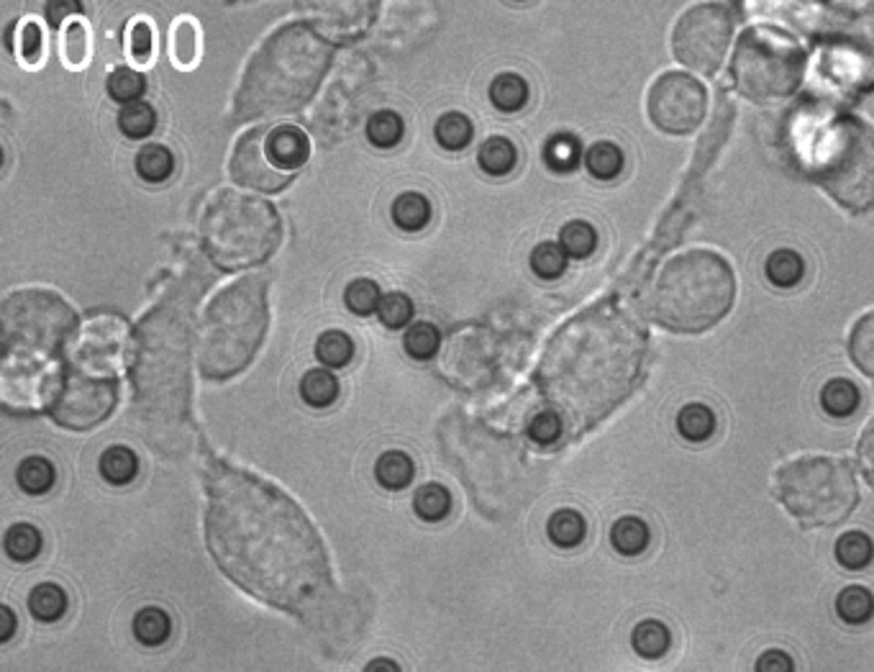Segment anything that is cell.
I'll return each mask as SVG.
<instances>
[{
  "mask_svg": "<svg viewBox=\"0 0 874 672\" xmlns=\"http://www.w3.org/2000/svg\"><path fill=\"white\" fill-rule=\"evenodd\" d=\"M16 29H19V36H16L19 39V47H16L19 65L28 67V70H36V67L44 65V29L34 16L19 21Z\"/></svg>",
  "mask_w": 874,
  "mask_h": 672,
  "instance_id": "f35d334b",
  "label": "cell"
},
{
  "mask_svg": "<svg viewBox=\"0 0 874 672\" xmlns=\"http://www.w3.org/2000/svg\"><path fill=\"white\" fill-rule=\"evenodd\" d=\"M108 95L113 101L118 103H137L141 95H145L147 90V80L141 78L139 72L134 70H126V67H120V70H113L111 78H108Z\"/></svg>",
  "mask_w": 874,
  "mask_h": 672,
  "instance_id": "f907efd6",
  "label": "cell"
},
{
  "mask_svg": "<svg viewBox=\"0 0 874 672\" xmlns=\"http://www.w3.org/2000/svg\"><path fill=\"white\" fill-rule=\"evenodd\" d=\"M378 314H380V321L386 323L388 329H401L411 321L413 304H411V298L403 296V293H390V296L380 300Z\"/></svg>",
  "mask_w": 874,
  "mask_h": 672,
  "instance_id": "6f0895ef",
  "label": "cell"
},
{
  "mask_svg": "<svg viewBox=\"0 0 874 672\" xmlns=\"http://www.w3.org/2000/svg\"><path fill=\"white\" fill-rule=\"evenodd\" d=\"M490 101L495 103V109L506 113L521 111L526 101H529V86H526L521 75H497L493 86H490Z\"/></svg>",
  "mask_w": 874,
  "mask_h": 672,
  "instance_id": "f546056e",
  "label": "cell"
},
{
  "mask_svg": "<svg viewBox=\"0 0 874 672\" xmlns=\"http://www.w3.org/2000/svg\"><path fill=\"white\" fill-rule=\"evenodd\" d=\"M300 9L315 13L313 24L323 34H336L338 39H357L372 24L378 3H300Z\"/></svg>",
  "mask_w": 874,
  "mask_h": 672,
  "instance_id": "ac0fdd59",
  "label": "cell"
},
{
  "mask_svg": "<svg viewBox=\"0 0 874 672\" xmlns=\"http://www.w3.org/2000/svg\"><path fill=\"white\" fill-rule=\"evenodd\" d=\"M55 465L44 457H26L19 465V486L26 490L28 496H42L55 486Z\"/></svg>",
  "mask_w": 874,
  "mask_h": 672,
  "instance_id": "f6af8a7d",
  "label": "cell"
},
{
  "mask_svg": "<svg viewBox=\"0 0 874 672\" xmlns=\"http://www.w3.org/2000/svg\"><path fill=\"white\" fill-rule=\"evenodd\" d=\"M172 622L170 616L164 614L162 608H141L137 616H134V637H137L145 647H160L170 639Z\"/></svg>",
  "mask_w": 874,
  "mask_h": 672,
  "instance_id": "d6a6232c",
  "label": "cell"
},
{
  "mask_svg": "<svg viewBox=\"0 0 874 672\" xmlns=\"http://www.w3.org/2000/svg\"><path fill=\"white\" fill-rule=\"evenodd\" d=\"M154 124H157V113L152 105L145 101L124 105L118 113V128L129 139H147L149 134L154 132Z\"/></svg>",
  "mask_w": 874,
  "mask_h": 672,
  "instance_id": "ee69618b",
  "label": "cell"
},
{
  "mask_svg": "<svg viewBox=\"0 0 874 672\" xmlns=\"http://www.w3.org/2000/svg\"><path fill=\"white\" fill-rule=\"evenodd\" d=\"M203 55L200 24L193 16H180L170 29V57L177 70H195Z\"/></svg>",
  "mask_w": 874,
  "mask_h": 672,
  "instance_id": "ffe728a7",
  "label": "cell"
},
{
  "mask_svg": "<svg viewBox=\"0 0 874 672\" xmlns=\"http://www.w3.org/2000/svg\"><path fill=\"white\" fill-rule=\"evenodd\" d=\"M116 383L111 375L70 367L59 380L49 409L57 424L67 429H93L108 417L116 406Z\"/></svg>",
  "mask_w": 874,
  "mask_h": 672,
  "instance_id": "4fadbf2b",
  "label": "cell"
},
{
  "mask_svg": "<svg viewBox=\"0 0 874 672\" xmlns=\"http://www.w3.org/2000/svg\"><path fill=\"white\" fill-rule=\"evenodd\" d=\"M731 34H734V16L726 5H695L677 21L672 34L675 57L692 70L713 75L726 57Z\"/></svg>",
  "mask_w": 874,
  "mask_h": 672,
  "instance_id": "7c38bea8",
  "label": "cell"
},
{
  "mask_svg": "<svg viewBox=\"0 0 874 672\" xmlns=\"http://www.w3.org/2000/svg\"><path fill=\"white\" fill-rule=\"evenodd\" d=\"M803 275H805V262L801 254L793 252V249H778V252H772L770 260H767V277H770V283L778 285V288H795V285L803 281Z\"/></svg>",
  "mask_w": 874,
  "mask_h": 672,
  "instance_id": "1f68e13d",
  "label": "cell"
},
{
  "mask_svg": "<svg viewBox=\"0 0 874 672\" xmlns=\"http://www.w3.org/2000/svg\"><path fill=\"white\" fill-rule=\"evenodd\" d=\"M547 532H549V539H552L556 547L572 549L585 539L587 524H585L583 513H577L572 509H562V511L552 513V519H549V524H547Z\"/></svg>",
  "mask_w": 874,
  "mask_h": 672,
  "instance_id": "83f0119b",
  "label": "cell"
},
{
  "mask_svg": "<svg viewBox=\"0 0 874 672\" xmlns=\"http://www.w3.org/2000/svg\"><path fill=\"white\" fill-rule=\"evenodd\" d=\"M203 244L218 267L265 262L280 244V218L267 201L226 191L203 214Z\"/></svg>",
  "mask_w": 874,
  "mask_h": 672,
  "instance_id": "ba28073f",
  "label": "cell"
},
{
  "mask_svg": "<svg viewBox=\"0 0 874 672\" xmlns=\"http://www.w3.org/2000/svg\"><path fill=\"white\" fill-rule=\"evenodd\" d=\"M577 160H579V145L575 137H570V134H560V137H554L547 145V162L552 170L570 172L577 168Z\"/></svg>",
  "mask_w": 874,
  "mask_h": 672,
  "instance_id": "9f6ffc18",
  "label": "cell"
},
{
  "mask_svg": "<svg viewBox=\"0 0 874 672\" xmlns=\"http://www.w3.org/2000/svg\"><path fill=\"white\" fill-rule=\"evenodd\" d=\"M175 170V160H172V152L162 145H147L145 149H139L137 155V172L147 183H164Z\"/></svg>",
  "mask_w": 874,
  "mask_h": 672,
  "instance_id": "60d3db41",
  "label": "cell"
},
{
  "mask_svg": "<svg viewBox=\"0 0 874 672\" xmlns=\"http://www.w3.org/2000/svg\"><path fill=\"white\" fill-rule=\"evenodd\" d=\"M859 463H862L864 478L870 480L874 488V419L870 421V426L864 429L862 442H859Z\"/></svg>",
  "mask_w": 874,
  "mask_h": 672,
  "instance_id": "94428289",
  "label": "cell"
},
{
  "mask_svg": "<svg viewBox=\"0 0 874 672\" xmlns=\"http://www.w3.org/2000/svg\"><path fill=\"white\" fill-rule=\"evenodd\" d=\"M129 57L139 67L154 62V29L145 16L134 19L129 24Z\"/></svg>",
  "mask_w": 874,
  "mask_h": 672,
  "instance_id": "681fc988",
  "label": "cell"
},
{
  "mask_svg": "<svg viewBox=\"0 0 874 672\" xmlns=\"http://www.w3.org/2000/svg\"><path fill=\"white\" fill-rule=\"evenodd\" d=\"M265 139V128H257V132H249L246 137H241L231 160V175L241 185L257 187V191L265 193H277L290 183V175H285V172H280L269 162Z\"/></svg>",
  "mask_w": 874,
  "mask_h": 672,
  "instance_id": "e0dca14e",
  "label": "cell"
},
{
  "mask_svg": "<svg viewBox=\"0 0 874 672\" xmlns=\"http://www.w3.org/2000/svg\"><path fill=\"white\" fill-rule=\"evenodd\" d=\"M265 149L269 162L275 164L277 170L290 175L298 168H303L308 162V155H311V145H308V137L300 132L298 126H277L267 134Z\"/></svg>",
  "mask_w": 874,
  "mask_h": 672,
  "instance_id": "d6986e66",
  "label": "cell"
},
{
  "mask_svg": "<svg viewBox=\"0 0 874 672\" xmlns=\"http://www.w3.org/2000/svg\"><path fill=\"white\" fill-rule=\"evenodd\" d=\"M472 121L464 116V113H444V116L436 121V139L444 149H451V152H459L472 141Z\"/></svg>",
  "mask_w": 874,
  "mask_h": 672,
  "instance_id": "7bdbcfd3",
  "label": "cell"
},
{
  "mask_svg": "<svg viewBox=\"0 0 874 672\" xmlns=\"http://www.w3.org/2000/svg\"><path fill=\"white\" fill-rule=\"evenodd\" d=\"M836 560L851 572L864 570L874 560V542L864 532H847L836 542Z\"/></svg>",
  "mask_w": 874,
  "mask_h": 672,
  "instance_id": "484cf974",
  "label": "cell"
},
{
  "mask_svg": "<svg viewBox=\"0 0 874 672\" xmlns=\"http://www.w3.org/2000/svg\"><path fill=\"white\" fill-rule=\"evenodd\" d=\"M365 672H401V664L395 660H390V657H378V660H372L365 668Z\"/></svg>",
  "mask_w": 874,
  "mask_h": 672,
  "instance_id": "e7e4bbea",
  "label": "cell"
},
{
  "mask_svg": "<svg viewBox=\"0 0 874 672\" xmlns=\"http://www.w3.org/2000/svg\"><path fill=\"white\" fill-rule=\"evenodd\" d=\"M344 300H346V308L354 311L357 316H369L372 311H378L380 308V288L378 283L372 281H354L349 283V288L344 293Z\"/></svg>",
  "mask_w": 874,
  "mask_h": 672,
  "instance_id": "11a10c76",
  "label": "cell"
},
{
  "mask_svg": "<svg viewBox=\"0 0 874 672\" xmlns=\"http://www.w3.org/2000/svg\"><path fill=\"white\" fill-rule=\"evenodd\" d=\"M367 137L375 147L390 149L403 139V118L393 111H380L369 118Z\"/></svg>",
  "mask_w": 874,
  "mask_h": 672,
  "instance_id": "c3c4849f",
  "label": "cell"
},
{
  "mask_svg": "<svg viewBox=\"0 0 874 672\" xmlns=\"http://www.w3.org/2000/svg\"><path fill=\"white\" fill-rule=\"evenodd\" d=\"M124 344H126L124 321L113 319V316H105V319L90 321L85 331H82L74 360H78V367L90 369V373L111 375L116 373L120 365Z\"/></svg>",
  "mask_w": 874,
  "mask_h": 672,
  "instance_id": "2e32d148",
  "label": "cell"
},
{
  "mask_svg": "<svg viewBox=\"0 0 874 672\" xmlns=\"http://www.w3.org/2000/svg\"><path fill=\"white\" fill-rule=\"evenodd\" d=\"M649 116L667 134H690L705 118V88L682 72H667L649 90Z\"/></svg>",
  "mask_w": 874,
  "mask_h": 672,
  "instance_id": "5bb4252c",
  "label": "cell"
},
{
  "mask_svg": "<svg viewBox=\"0 0 874 672\" xmlns=\"http://www.w3.org/2000/svg\"><path fill=\"white\" fill-rule=\"evenodd\" d=\"M646 331L629 311L598 304L556 331L541 360V388L556 417L583 432L621 406L642 380Z\"/></svg>",
  "mask_w": 874,
  "mask_h": 672,
  "instance_id": "7a4b0ae2",
  "label": "cell"
},
{
  "mask_svg": "<svg viewBox=\"0 0 874 672\" xmlns=\"http://www.w3.org/2000/svg\"><path fill=\"white\" fill-rule=\"evenodd\" d=\"M0 622H3V629H0V641H9L16 631V618H13V611L9 606L0 608Z\"/></svg>",
  "mask_w": 874,
  "mask_h": 672,
  "instance_id": "be15d7a7",
  "label": "cell"
},
{
  "mask_svg": "<svg viewBox=\"0 0 874 672\" xmlns=\"http://www.w3.org/2000/svg\"><path fill=\"white\" fill-rule=\"evenodd\" d=\"M393 221L405 231H421L432 221V206L421 193H403L393 203Z\"/></svg>",
  "mask_w": 874,
  "mask_h": 672,
  "instance_id": "74e56055",
  "label": "cell"
},
{
  "mask_svg": "<svg viewBox=\"0 0 874 672\" xmlns=\"http://www.w3.org/2000/svg\"><path fill=\"white\" fill-rule=\"evenodd\" d=\"M28 611H32L36 622L44 624L59 622L67 611V595L62 588L55 583H42L28 593Z\"/></svg>",
  "mask_w": 874,
  "mask_h": 672,
  "instance_id": "4316f807",
  "label": "cell"
},
{
  "mask_svg": "<svg viewBox=\"0 0 874 672\" xmlns=\"http://www.w3.org/2000/svg\"><path fill=\"white\" fill-rule=\"evenodd\" d=\"M413 509H416L418 519L428 521V524H436V521H444L451 511V496L449 490L439 486V482H426L416 490V498H413Z\"/></svg>",
  "mask_w": 874,
  "mask_h": 672,
  "instance_id": "d590c367",
  "label": "cell"
},
{
  "mask_svg": "<svg viewBox=\"0 0 874 672\" xmlns=\"http://www.w3.org/2000/svg\"><path fill=\"white\" fill-rule=\"evenodd\" d=\"M631 645H634L636 654L644 657V660H659L669 652V645H672V637H669V629L657 618H649V622H642L631 634Z\"/></svg>",
  "mask_w": 874,
  "mask_h": 672,
  "instance_id": "d4e9b609",
  "label": "cell"
},
{
  "mask_svg": "<svg viewBox=\"0 0 874 672\" xmlns=\"http://www.w3.org/2000/svg\"><path fill=\"white\" fill-rule=\"evenodd\" d=\"M849 352L851 357H854L856 367L862 369L864 375L874 377V311L862 316V319L856 321V327L851 329Z\"/></svg>",
  "mask_w": 874,
  "mask_h": 672,
  "instance_id": "ab89813d",
  "label": "cell"
},
{
  "mask_svg": "<svg viewBox=\"0 0 874 672\" xmlns=\"http://www.w3.org/2000/svg\"><path fill=\"white\" fill-rule=\"evenodd\" d=\"M862 403V392L847 377H836V380H828L820 390V406L828 417L833 419H847L859 409Z\"/></svg>",
  "mask_w": 874,
  "mask_h": 672,
  "instance_id": "7402d4cb",
  "label": "cell"
},
{
  "mask_svg": "<svg viewBox=\"0 0 874 672\" xmlns=\"http://www.w3.org/2000/svg\"><path fill=\"white\" fill-rule=\"evenodd\" d=\"M677 429L692 444L708 442L715 432V413L703 403H690L677 413Z\"/></svg>",
  "mask_w": 874,
  "mask_h": 672,
  "instance_id": "4dcf8cb0",
  "label": "cell"
},
{
  "mask_svg": "<svg viewBox=\"0 0 874 672\" xmlns=\"http://www.w3.org/2000/svg\"><path fill=\"white\" fill-rule=\"evenodd\" d=\"M531 267H533V273H537L539 277H544V281H554V277H560L564 270H567V254H564V249L560 244L544 241V244H539L537 249H533Z\"/></svg>",
  "mask_w": 874,
  "mask_h": 672,
  "instance_id": "816d5d0a",
  "label": "cell"
},
{
  "mask_svg": "<svg viewBox=\"0 0 874 672\" xmlns=\"http://www.w3.org/2000/svg\"><path fill=\"white\" fill-rule=\"evenodd\" d=\"M331 47L306 24H288L262 44L237 93L241 118H280L298 111L321 86Z\"/></svg>",
  "mask_w": 874,
  "mask_h": 672,
  "instance_id": "3957f363",
  "label": "cell"
},
{
  "mask_svg": "<svg viewBox=\"0 0 874 672\" xmlns=\"http://www.w3.org/2000/svg\"><path fill=\"white\" fill-rule=\"evenodd\" d=\"M78 11H80V5L70 3V0H65V3H49L47 5V16H49V21L55 26L62 24V21L67 19V13H78Z\"/></svg>",
  "mask_w": 874,
  "mask_h": 672,
  "instance_id": "6125c7cd",
  "label": "cell"
},
{
  "mask_svg": "<svg viewBox=\"0 0 874 672\" xmlns=\"http://www.w3.org/2000/svg\"><path fill=\"white\" fill-rule=\"evenodd\" d=\"M74 329V311L62 298L49 291H21L3 304L0 337L3 352L26 354V357L49 360L70 331Z\"/></svg>",
  "mask_w": 874,
  "mask_h": 672,
  "instance_id": "8fae6325",
  "label": "cell"
},
{
  "mask_svg": "<svg viewBox=\"0 0 874 672\" xmlns=\"http://www.w3.org/2000/svg\"><path fill=\"white\" fill-rule=\"evenodd\" d=\"M436 350H439V329L428 321L413 323L405 334V352L413 360H432Z\"/></svg>",
  "mask_w": 874,
  "mask_h": 672,
  "instance_id": "f5cc1de1",
  "label": "cell"
},
{
  "mask_svg": "<svg viewBox=\"0 0 874 672\" xmlns=\"http://www.w3.org/2000/svg\"><path fill=\"white\" fill-rule=\"evenodd\" d=\"M478 162L487 175L503 178L516 168V147L506 137H493L480 147Z\"/></svg>",
  "mask_w": 874,
  "mask_h": 672,
  "instance_id": "8d00e7d4",
  "label": "cell"
},
{
  "mask_svg": "<svg viewBox=\"0 0 874 672\" xmlns=\"http://www.w3.org/2000/svg\"><path fill=\"white\" fill-rule=\"evenodd\" d=\"M354 354V342L344 331H326L315 342V357L321 360V365L326 367H344L349 365Z\"/></svg>",
  "mask_w": 874,
  "mask_h": 672,
  "instance_id": "7dc6e473",
  "label": "cell"
},
{
  "mask_svg": "<svg viewBox=\"0 0 874 672\" xmlns=\"http://www.w3.org/2000/svg\"><path fill=\"white\" fill-rule=\"evenodd\" d=\"M757 672H795V662L785 649H767L757 660Z\"/></svg>",
  "mask_w": 874,
  "mask_h": 672,
  "instance_id": "91938a15",
  "label": "cell"
},
{
  "mask_svg": "<svg viewBox=\"0 0 874 672\" xmlns=\"http://www.w3.org/2000/svg\"><path fill=\"white\" fill-rule=\"evenodd\" d=\"M836 614L849 626L870 624L874 616V595L864 585L843 588L836 599Z\"/></svg>",
  "mask_w": 874,
  "mask_h": 672,
  "instance_id": "cb8c5ba5",
  "label": "cell"
},
{
  "mask_svg": "<svg viewBox=\"0 0 874 672\" xmlns=\"http://www.w3.org/2000/svg\"><path fill=\"white\" fill-rule=\"evenodd\" d=\"M529 434L539 444H554L562 436V419L554 411H541L539 417H533Z\"/></svg>",
  "mask_w": 874,
  "mask_h": 672,
  "instance_id": "680465c9",
  "label": "cell"
},
{
  "mask_svg": "<svg viewBox=\"0 0 874 672\" xmlns=\"http://www.w3.org/2000/svg\"><path fill=\"white\" fill-rule=\"evenodd\" d=\"M206 539L226 576L254 599L306 611L329 585V555L311 519L273 482L218 465L208 478Z\"/></svg>",
  "mask_w": 874,
  "mask_h": 672,
  "instance_id": "6da1fadb",
  "label": "cell"
},
{
  "mask_svg": "<svg viewBox=\"0 0 874 672\" xmlns=\"http://www.w3.org/2000/svg\"><path fill=\"white\" fill-rule=\"evenodd\" d=\"M59 52H62V65L67 70H85L93 59V36L85 19L74 16L65 24L62 39H59Z\"/></svg>",
  "mask_w": 874,
  "mask_h": 672,
  "instance_id": "44dd1931",
  "label": "cell"
},
{
  "mask_svg": "<svg viewBox=\"0 0 874 672\" xmlns=\"http://www.w3.org/2000/svg\"><path fill=\"white\" fill-rule=\"evenodd\" d=\"M59 383L49 360L3 352L0 390L9 409H39L42 403H51Z\"/></svg>",
  "mask_w": 874,
  "mask_h": 672,
  "instance_id": "9a60e30c",
  "label": "cell"
},
{
  "mask_svg": "<svg viewBox=\"0 0 874 672\" xmlns=\"http://www.w3.org/2000/svg\"><path fill=\"white\" fill-rule=\"evenodd\" d=\"M778 496L790 516L808 528L841 524L859 501L854 470L836 457H801L782 465Z\"/></svg>",
  "mask_w": 874,
  "mask_h": 672,
  "instance_id": "9c48e42d",
  "label": "cell"
},
{
  "mask_svg": "<svg viewBox=\"0 0 874 672\" xmlns=\"http://www.w3.org/2000/svg\"><path fill=\"white\" fill-rule=\"evenodd\" d=\"M610 545L618 555L636 557L649 547V526L644 524L639 516L618 519L613 528H610Z\"/></svg>",
  "mask_w": 874,
  "mask_h": 672,
  "instance_id": "603a6c76",
  "label": "cell"
},
{
  "mask_svg": "<svg viewBox=\"0 0 874 672\" xmlns=\"http://www.w3.org/2000/svg\"><path fill=\"white\" fill-rule=\"evenodd\" d=\"M562 249L572 257H590L595 244H598V234L590 224L585 221H572L562 229L560 234Z\"/></svg>",
  "mask_w": 874,
  "mask_h": 672,
  "instance_id": "db71d44e",
  "label": "cell"
},
{
  "mask_svg": "<svg viewBox=\"0 0 874 672\" xmlns=\"http://www.w3.org/2000/svg\"><path fill=\"white\" fill-rule=\"evenodd\" d=\"M187 308L170 300L141 321L134 360L139 406L149 413L183 417L187 411Z\"/></svg>",
  "mask_w": 874,
  "mask_h": 672,
  "instance_id": "5b68a950",
  "label": "cell"
},
{
  "mask_svg": "<svg viewBox=\"0 0 874 672\" xmlns=\"http://www.w3.org/2000/svg\"><path fill=\"white\" fill-rule=\"evenodd\" d=\"M808 175L851 214L874 208V128L856 116H833L816 128Z\"/></svg>",
  "mask_w": 874,
  "mask_h": 672,
  "instance_id": "52a82bcc",
  "label": "cell"
},
{
  "mask_svg": "<svg viewBox=\"0 0 874 672\" xmlns=\"http://www.w3.org/2000/svg\"><path fill=\"white\" fill-rule=\"evenodd\" d=\"M585 164L593 178L613 180L623 170V152L616 145H610V141H598V145L587 149Z\"/></svg>",
  "mask_w": 874,
  "mask_h": 672,
  "instance_id": "bcb514c9",
  "label": "cell"
},
{
  "mask_svg": "<svg viewBox=\"0 0 874 672\" xmlns=\"http://www.w3.org/2000/svg\"><path fill=\"white\" fill-rule=\"evenodd\" d=\"M5 553L16 562H32L42 553V534L32 524H16L5 534Z\"/></svg>",
  "mask_w": 874,
  "mask_h": 672,
  "instance_id": "b9f144b4",
  "label": "cell"
},
{
  "mask_svg": "<svg viewBox=\"0 0 874 672\" xmlns=\"http://www.w3.org/2000/svg\"><path fill=\"white\" fill-rule=\"evenodd\" d=\"M338 396V383L329 369H308L300 380V398L313 409H326Z\"/></svg>",
  "mask_w": 874,
  "mask_h": 672,
  "instance_id": "836d02e7",
  "label": "cell"
},
{
  "mask_svg": "<svg viewBox=\"0 0 874 672\" xmlns=\"http://www.w3.org/2000/svg\"><path fill=\"white\" fill-rule=\"evenodd\" d=\"M139 459L129 447H108L101 457V475L113 486H126L137 478Z\"/></svg>",
  "mask_w": 874,
  "mask_h": 672,
  "instance_id": "e575fe53",
  "label": "cell"
},
{
  "mask_svg": "<svg viewBox=\"0 0 874 672\" xmlns=\"http://www.w3.org/2000/svg\"><path fill=\"white\" fill-rule=\"evenodd\" d=\"M413 472H416L413 470V459L405 455V452L398 449L386 452V455L378 459V465H375V478H378L380 486L388 490L409 488Z\"/></svg>",
  "mask_w": 874,
  "mask_h": 672,
  "instance_id": "f1b7e54d",
  "label": "cell"
},
{
  "mask_svg": "<svg viewBox=\"0 0 874 672\" xmlns=\"http://www.w3.org/2000/svg\"><path fill=\"white\" fill-rule=\"evenodd\" d=\"M734 296L731 264L708 249H692L665 264L652 288V314L662 327L698 334L731 311Z\"/></svg>",
  "mask_w": 874,
  "mask_h": 672,
  "instance_id": "277c9868",
  "label": "cell"
},
{
  "mask_svg": "<svg viewBox=\"0 0 874 672\" xmlns=\"http://www.w3.org/2000/svg\"><path fill=\"white\" fill-rule=\"evenodd\" d=\"M734 86L751 103L772 105L785 101L801 88L805 52L778 29L757 26L738 42L731 62Z\"/></svg>",
  "mask_w": 874,
  "mask_h": 672,
  "instance_id": "30bf717a",
  "label": "cell"
},
{
  "mask_svg": "<svg viewBox=\"0 0 874 672\" xmlns=\"http://www.w3.org/2000/svg\"><path fill=\"white\" fill-rule=\"evenodd\" d=\"M269 321L267 285L252 275L223 288L210 300L200 329V373L226 380L252 362Z\"/></svg>",
  "mask_w": 874,
  "mask_h": 672,
  "instance_id": "8992f818",
  "label": "cell"
}]
</instances>
